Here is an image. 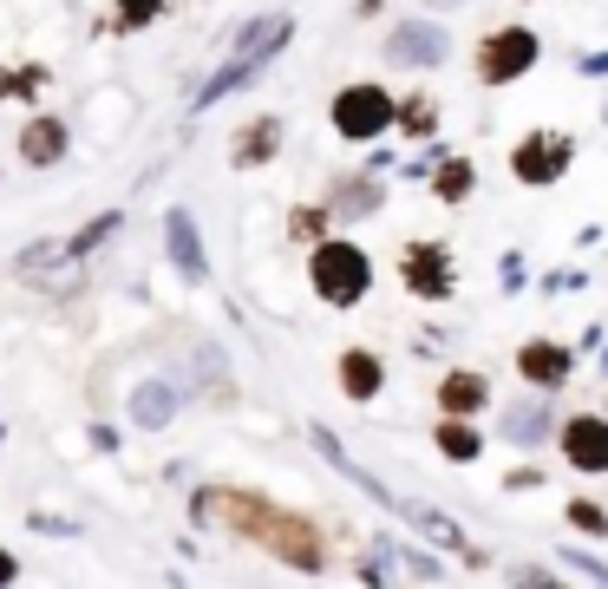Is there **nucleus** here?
Listing matches in <instances>:
<instances>
[{"mask_svg":"<svg viewBox=\"0 0 608 589\" xmlns=\"http://www.w3.org/2000/svg\"><path fill=\"white\" fill-rule=\"evenodd\" d=\"M209 498H216V512L229 517L243 537H256V544L275 550L281 564H295V570H321V530H315L308 517L275 512V505L249 498V492H209Z\"/></svg>","mask_w":608,"mask_h":589,"instance_id":"1","label":"nucleus"},{"mask_svg":"<svg viewBox=\"0 0 608 589\" xmlns=\"http://www.w3.org/2000/svg\"><path fill=\"white\" fill-rule=\"evenodd\" d=\"M367 289H373V262H367V249H360V242L334 236V242H321V249H315V294H321V301L353 308Z\"/></svg>","mask_w":608,"mask_h":589,"instance_id":"2","label":"nucleus"},{"mask_svg":"<svg viewBox=\"0 0 608 589\" xmlns=\"http://www.w3.org/2000/svg\"><path fill=\"white\" fill-rule=\"evenodd\" d=\"M393 118H400V105H393L387 85H347V92L334 99V132L340 138H360V145H367V138H380Z\"/></svg>","mask_w":608,"mask_h":589,"instance_id":"3","label":"nucleus"},{"mask_svg":"<svg viewBox=\"0 0 608 589\" xmlns=\"http://www.w3.org/2000/svg\"><path fill=\"white\" fill-rule=\"evenodd\" d=\"M530 66H537V33H524V27H497L477 46V79L484 85H511V79H524Z\"/></svg>","mask_w":608,"mask_h":589,"instance_id":"4","label":"nucleus"},{"mask_svg":"<svg viewBox=\"0 0 608 589\" xmlns=\"http://www.w3.org/2000/svg\"><path fill=\"white\" fill-rule=\"evenodd\" d=\"M288 33H295V20H256V33H249V40L236 46V60H229L223 73L209 79V85H203L197 99H203V105H209V99H223L229 85H243V79L256 73V66L269 60V53H275V46H281V40H288Z\"/></svg>","mask_w":608,"mask_h":589,"instance_id":"5","label":"nucleus"},{"mask_svg":"<svg viewBox=\"0 0 608 589\" xmlns=\"http://www.w3.org/2000/svg\"><path fill=\"white\" fill-rule=\"evenodd\" d=\"M400 269H405V289H412V294H425V301L452 294V282H458V269H452L445 242H405Z\"/></svg>","mask_w":608,"mask_h":589,"instance_id":"6","label":"nucleus"},{"mask_svg":"<svg viewBox=\"0 0 608 589\" xmlns=\"http://www.w3.org/2000/svg\"><path fill=\"white\" fill-rule=\"evenodd\" d=\"M563 458L576 472H608V420L602 413H583L563 426Z\"/></svg>","mask_w":608,"mask_h":589,"instance_id":"7","label":"nucleus"},{"mask_svg":"<svg viewBox=\"0 0 608 589\" xmlns=\"http://www.w3.org/2000/svg\"><path fill=\"white\" fill-rule=\"evenodd\" d=\"M563 164H569V145H563V138H549V132L524 138L517 157H511V170H517L524 184H556V177H563Z\"/></svg>","mask_w":608,"mask_h":589,"instance_id":"8","label":"nucleus"},{"mask_svg":"<svg viewBox=\"0 0 608 589\" xmlns=\"http://www.w3.org/2000/svg\"><path fill=\"white\" fill-rule=\"evenodd\" d=\"M20 157L40 164V170L60 164V157H66V125H60V118H33V125L20 132Z\"/></svg>","mask_w":608,"mask_h":589,"instance_id":"9","label":"nucleus"},{"mask_svg":"<svg viewBox=\"0 0 608 589\" xmlns=\"http://www.w3.org/2000/svg\"><path fill=\"white\" fill-rule=\"evenodd\" d=\"M517 368L530 386H556L563 373H569V348H556V341H530L524 354H517Z\"/></svg>","mask_w":608,"mask_h":589,"instance_id":"10","label":"nucleus"},{"mask_svg":"<svg viewBox=\"0 0 608 589\" xmlns=\"http://www.w3.org/2000/svg\"><path fill=\"white\" fill-rule=\"evenodd\" d=\"M164 229H171V262H177L190 282H203V276H209V262H203V249H197V223L184 217V210H171Z\"/></svg>","mask_w":608,"mask_h":589,"instance_id":"11","label":"nucleus"},{"mask_svg":"<svg viewBox=\"0 0 608 589\" xmlns=\"http://www.w3.org/2000/svg\"><path fill=\"white\" fill-rule=\"evenodd\" d=\"M380 361L367 354V348H353V354H340V386H347V400H373L380 393Z\"/></svg>","mask_w":608,"mask_h":589,"instance_id":"12","label":"nucleus"},{"mask_svg":"<svg viewBox=\"0 0 608 589\" xmlns=\"http://www.w3.org/2000/svg\"><path fill=\"white\" fill-rule=\"evenodd\" d=\"M484 400H491V386H484L477 373H445V380H439V406H445V413H458V420L477 413Z\"/></svg>","mask_w":608,"mask_h":589,"instance_id":"13","label":"nucleus"},{"mask_svg":"<svg viewBox=\"0 0 608 589\" xmlns=\"http://www.w3.org/2000/svg\"><path fill=\"white\" fill-rule=\"evenodd\" d=\"M387 53H393V60H439V53H445V33H432V27H405V33H393Z\"/></svg>","mask_w":608,"mask_h":589,"instance_id":"14","label":"nucleus"},{"mask_svg":"<svg viewBox=\"0 0 608 589\" xmlns=\"http://www.w3.org/2000/svg\"><path fill=\"white\" fill-rule=\"evenodd\" d=\"M439 445H445V458H458V465H465V458H477V433L472 426H465V420H458V413H445V426H439Z\"/></svg>","mask_w":608,"mask_h":589,"instance_id":"15","label":"nucleus"},{"mask_svg":"<svg viewBox=\"0 0 608 589\" xmlns=\"http://www.w3.org/2000/svg\"><path fill=\"white\" fill-rule=\"evenodd\" d=\"M275 145H281V125L262 118V125H249V138L236 145V164H262V157H275Z\"/></svg>","mask_w":608,"mask_h":589,"instance_id":"16","label":"nucleus"},{"mask_svg":"<svg viewBox=\"0 0 608 589\" xmlns=\"http://www.w3.org/2000/svg\"><path fill=\"white\" fill-rule=\"evenodd\" d=\"M432 190H439L445 204H465V197H472V164H465V157H452V164H439V177H432Z\"/></svg>","mask_w":608,"mask_h":589,"instance_id":"17","label":"nucleus"},{"mask_svg":"<svg viewBox=\"0 0 608 589\" xmlns=\"http://www.w3.org/2000/svg\"><path fill=\"white\" fill-rule=\"evenodd\" d=\"M171 420V393L164 386H144L137 393V426H164Z\"/></svg>","mask_w":608,"mask_h":589,"instance_id":"18","label":"nucleus"},{"mask_svg":"<svg viewBox=\"0 0 608 589\" xmlns=\"http://www.w3.org/2000/svg\"><path fill=\"white\" fill-rule=\"evenodd\" d=\"M112 229H118V217H99V223H85V229H79V236H72L66 249H60V262H66V256H85V249H92V242H105V236H112Z\"/></svg>","mask_w":608,"mask_h":589,"instance_id":"19","label":"nucleus"},{"mask_svg":"<svg viewBox=\"0 0 608 589\" xmlns=\"http://www.w3.org/2000/svg\"><path fill=\"white\" fill-rule=\"evenodd\" d=\"M157 13H164V0H118V27H125V33H132V27H151Z\"/></svg>","mask_w":608,"mask_h":589,"instance_id":"20","label":"nucleus"},{"mask_svg":"<svg viewBox=\"0 0 608 589\" xmlns=\"http://www.w3.org/2000/svg\"><path fill=\"white\" fill-rule=\"evenodd\" d=\"M569 524H576V530H596V537H608V512H602V505H589V498H576V505H569Z\"/></svg>","mask_w":608,"mask_h":589,"instance_id":"21","label":"nucleus"},{"mask_svg":"<svg viewBox=\"0 0 608 589\" xmlns=\"http://www.w3.org/2000/svg\"><path fill=\"white\" fill-rule=\"evenodd\" d=\"M40 66H27V73H0V99H27V92H40Z\"/></svg>","mask_w":608,"mask_h":589,"instance_id":"22","label":"nucleus"},{"mask_svg":"<svg viewBox=\"0 0 608 589\" xmlns=\"http://www.w3.org/2000/svg\"><path fill=\"white\" fill-rule=\"evenodd\" d=\"M373 197H380V190H373V184L360 177V190H347V197H334V204L347 210V217H353V210H373Z\"/></svg>","mask_w":608,"mask_h":589,"instance_id":"23","label":"nucleus"},{"mask_svg":"<svg viewBox=\"0 0 608 589\" xmlns=\"http://www.w3.org/2000/svg\"><path fill=\"white\" fill-rule=\"evenodd\" d=\"M405 125H412V132H425V125H432V105H425V99H412V105H405Z\"/></svg>","mask_w":608,"mask_h":589,"instance_id":"24","label":"nucleus"},{"mask_svg":"<svg viewBox=\"0 0 608 589\" xmlns=\"http://www.w3.org/2000/svg\"><path fill=\"white\" fill-rule=\"evenodd\" d=\"M7 577H13V557H0V583H7Z\"/></svg>","mask_w":608,"mask_h":589,"instance_id":"25","label":"nucleus"}]
</instances>
